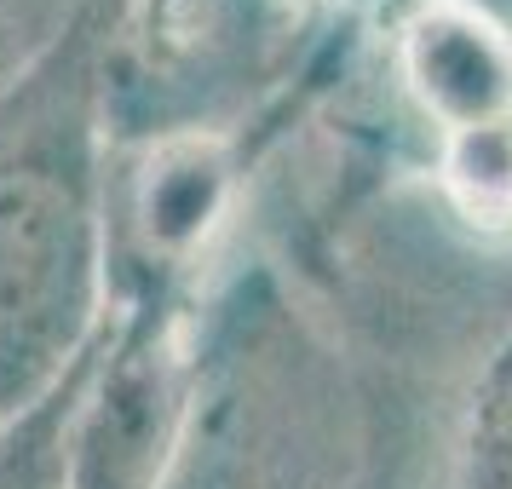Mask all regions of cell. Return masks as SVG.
I'll use <instances>...</instances> for the list:
<instances>
[{
    "instance_id": "obj_1",
    "label": "cell",
    "mask_w": 512,
    "mask_h": 489,
    "mask_svg": "<svg viewBox=\"0 0 512 489\" xmlns=\"http://www.w3.org/2000/svg\"><path fill=\"white\" fill-rule=\"evenodd\" d=\"M98 294V162L81 64L0 110V409L75 357Z\"/></svg>"
},
{
    "instance_id": "obj_2",
    "label": "cell",
    "mask_w": 512,
    "mask_h": 489,
    "mask_svg": "<svg viewBox=\"0 0 512 489\" xmlns=\"http://www.w3.org/2000/svg\"><path fill=\"white\" fill-rule=\"evenodd\" d=\"M156 489H328L323 438L294 363H236L196 409Z\"/></svg>"
},
{
    "instance_id": "obj_3",
    "label": "cell",
    "mask_w": 512,
    "mask_h": 489,
    "mask_svg": "<svg viewBox=\"0 0 512 489\" xmlns=\"http://www.w3.org/2000/svg\"><path fill=\"white\" fill-rule=\"evenodd\" d=\"M409 75L455 144L512 133V52L466 12H432L409 35Z\"/></svg>"
},
{
    "instance_id": "obj_4",
    "label": "cell",
    "mask_w": 512,
    "mask_h": 489,
    "mask_svg": "<svg viewBox=\"0 0 512 489\" xmlns=\"http://www.w3.org/2000/svg\"><path fill=\"white\" fill-rule=\"evenodd\" d=\"M466 489H512V357L489 369L478 409H472Z\"/></svg>"
}]
</instances>
